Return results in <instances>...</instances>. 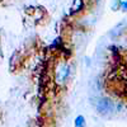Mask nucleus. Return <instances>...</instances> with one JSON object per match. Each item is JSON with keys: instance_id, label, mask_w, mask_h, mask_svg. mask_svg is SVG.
Returning <instances> with one entry per match:
<instances>
[{"instance_id": "20e7f679", "label": "nucleus", "mask_w": 127, "mask_h": 127, "mask_svg": "<svg viewBox=\"0 0 127 127\" xmlns=\"http://www.w3.org/2000/svg\"><path fill=\"white\" fill-rule=\"evenodd\" d=\"M121 8L123 10H127V1H121Z\"/></svg>"}, {"instance_id": "39448f33", "label": "nucleus", "mask_w": 127, "mask_h": 127, "mask_svg": "<svg viewBox=\"0 0 127 127\" xmlns=\"http://www.w3.org/2000/svg\"><path fill=\"white\" fill-rule=\"evenodd\" d=\"M92 1H93V3H98V1H99V0H92Z\"/></svg>"}, {"instance_id": "f257e3e1", "label": "nucleus", "mask_w": 127, "mask_h": 127, "mask_svg": "<svg viewBox=\"0 0 127 127\" xmlns=\"http://www.w3.org/2000/svg\"><path fill=\"white\" fill-rule=\"evenodd\" d=\"M113 108H114V105H113L112 100L108 98H104V97L99 98L97 100V103H95V109H97V112L99 114H108L113 111Z\"/></svg>"}, {"instance_id": "f03ea898", "label": "nucleus", "mask_w": 127, "mask_h": 127, "mask_svg": "<svg viewBox=\"0 0 127 127\" xmlns=\"http://www.w3.org/2000/svg\"><path fill=\"white\" fill-rule=\"evenodd\" d=\"M70 75V66L67 64H62V65L57 69V72H56V78H57V81L59 83H65L66 79L69 78Z\"/></svg>"}, {"instance_id": "7ed1b4c3", "label": "nucleus", "mask_w": 127, "mask_h": 127, "mask_svg": "<svg viewBox=\"0 0 127 127\" xmlns=\"http://www.w3.org/2000/svg\"><path fill=\"white\" fill-rule=\"evenodd\" d=\"M74 126L75 127H85V118L83 116H78L74 121Z\"/></svg>"}]
</instances>
